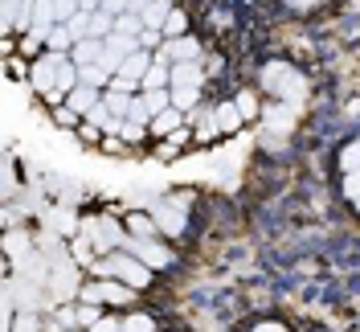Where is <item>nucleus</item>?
<instances>
[{"instance_id":"obj_1","label":"nucleus","mask_w":360,"mask_h":332,"mask_svg":"<svg viewBox=\"0 0 360 332\" xmlns=\"http://www.w3.org/2000/svg\"><path fill=\"white\" fill-rule=\"evenodd\" d=\"M262 87L274 90V94H278L287 107L307 99V78H303L299 70H291L287 62H270V66L262 70Z\"/></svg>"},{"instance_id":"obj_2","label":"nucleus","mask_w":360,"mask_h":332,"mask_svg":"<svg viewBox=\"0 0 360 332\" xmlns=\"http://www.w3.org/2000/svg\"><path fill=\"white\" fill-rule=\"evenodd\" d=\"M111 266H115V279H123L127 288H148L152 283V266L139 263L135 254H127V250H119V254H111Z\"/></svg>"},{"instance_id":"obj_3","label":"nucleus","mask_w":360,"mask_h":332,"mask_svg":"<svg viewBox=\"0 0 360 332\" xmlns=\"http://www.w3.org/2000/svg\"><path fill=\"white\" fill-rule=\"evenodd\" d=\"M131 291L135 288H127L123 279H103V283H86L78 291V300H86V304H127Z\"/></svg>"},{"instance_id":"obj_4","label":"nucleus","mask_w":360,"mask_h":332,"mask_svg":"<svg viewBox=\"0 0 360 332\" xmlns=\"http://www.w3.org/2000/svg\"><path fill=\"white\" fill-rule=\"evenodd\" d=\"M123 250H127V254H135L139 263H148V266H168V263H172V250H164L156 238H127V246H123Z\"/></svg>"},{"instance_id":"obj_5","label":"nucleus","mask_w":360,"mask_h":332,"mask_svg":"<svg viewBox=\"0 0 360 332\" xmlns=\"http://www.w3.org/2000/svg\"><path fill=\"white\" fill-rule=\"evenodd\" d=\"M160 58L164 62H201V45L193 42V37H172V42H164L160 45Z\"/></svg>"},{"instance_id":"obj_6","label":"nucleus","mask_w":360,"mask_h":332,"mask_svg":"<svg viewBox=\"0 0 360 332\" xmlns=\"http://www.w3.org/2000/svg\"><path fill=\"white\" fill-rule=\"evenodd\" d=\"M33 87L41 94H53L58 90V54H45L41 62L33 66Z\"/></svg>"},{"instance_id":"obj_7","label":"nucleus","mask_w":360,"mask_h":332,"mask_svg":"<svg viewBox=\"0 0 360 332\" xmlns=\"http://www.w3.org/2000/svg\"><path fill=\"white\" fill-rule=\"evenodd\" d=\"M123 250L127 246V234H123V226L115 218H98V242H94V250Z\"/></svg>"},{"instance_id":"obj_8","label":"nucleus","mask_w":360,"mask_h":332,"mask_svg":"<svg viewBox=\"0 0 360 332\" xmlns=\"http://www.w3.org/2000/svg\"><path fill=\"white\" fill-rule=\"evenodd\" d=\"M103 54H107V45L98 42V37H82V42L70 49V58H74L78 66H98V62H103Z\"/></svg>"},{"instance_id":"obj_9","label":"nucleus","mask_w":360,"mask_h":332,"mask_svg":"<svg viewBox=\"0 0 360 332\" xmlns=\"http://www.w3.org/2000/svg\"><path fill=\"white\" fill-rule=\"evenodd\" d=\"M143 90H172V62H164V58L156 54L152 70L143 74Z\"/></svg>"},{"instance_id":"obj_10","label":"nucleus","mask_w":360,"mask_h":332,"mask_svg":"<svg viewBox=\"0 0 360 332\" xmlns=\"http://www.w3.org/2000/svg\"><path fill=\"white\" fill-rule=\"evenodd\" d=\"M66 103H70L74 111H78V115H90V111L103 103V94H98L94 87H82V82H78V87H74V90L66 94Z\"/></svg>"},{"instance_id":"obj_11","label":"nucleus","mask_w":360,"mask_h":332,"mask_svg":"<svg viewBox=\"0 0 360 332\" xmlns=\"http://www.w3.org/2000/svg\"><path fill=\"white\" fill-rule=\"evenodd\" d=\"M152 218L164 234H184V209H176V205H156Z\"/></svg>"},{"instance_id":"obj_12","label":"nucleus","mask_w":360,"mask_h":332,"mask_svg":"<svg viewBox=\"0 0 360 332\" xmlns=\"http://www.w3.org/2000/svg\"><path fill=\"white\" fill-rule=\"evenodd\" d=\"M139 17H143V25H148V29H160V33H164V21L172 17V4H168V0H148Z\"/></svg>"},{"instance_id":"obj_13","label":"nucleus","mask_w":360,"mask_h":332,"mask_svg":"<svg viewBox=\"0 0 360 332\" xmlns=\"http://www.w3.org/2000/svg\"><path fill=\"white\" fill-rule=\"evenodd\" d=\"M152 62H156V58H152V54H148V49H135L131 58H127V62H123V70H119V74H127V78H135V82H139V87H143V74H148V70H152Z\"/></svg>"},{"instance_id":"obj_14","label":"nucleus","mask_w":360,"mask_h":332,"mask_svg":"<svg viewBox=\"0 0 360 332\" xmlns=\"http://www.w3.org/2000/svg\"><path fill=\"white\" fill-rule=\"evenodd\" d=\"M180 119H184V111H180V107L160 111L156 119H152V132H156V135H176L180 132Z\"/></svg>"},{"instance_id":"obj_15","label":"nucleus","mask_w":360,"mask_h":332,"mask_svg":"<svg viewBox=\"0 0 360 332\" xmlns=\"http://www.w3.org/2000/svg\"><path fill=\"white\" fill-rule=\"evenodd\" d=\"M262 119H266L270 132H291L295 128V111L291 107H266L262 111Z\"/></svg>"},{"instance_id":"obj_16","label":"nucleus","mask_w":360,"mask_h":332,"mask_svg":"<svg viewBox=\"0 0 360 332\" xmlns=\"http://www.w3.org/2000/svg\"><path fill=\"white\" fill-rule=\"evenodd\" d=\"M172 87H201V66L197 62H176L172 66Z\"/></svg>"},{"instance_id":"obj_17","label":"nucleus","mask_w":360,"mask_h":332,"mask_svg":"<svg viewBox=\"0 0 360 332\" xmlns=\"http://www.w3.org/2000/svg\"><path fill=\"white\" fill-rule=\"evenodd\" d=\"M45 45H49V54H70L78 42H74V33H70L66 25H53V29H49V42H45Z\"/></svg>"},{"instance_id":"obj_18","label":"nucleus","mask_w":360,"mask_h":332,"mask_svg":"<svg viewBox=\"0 0 360 332\" xmlns=\"http://www.w3.org/2000/svg\"><path fill=\"white\" fill-rule=\"evenodd\" d=\"M127 230H131V238H156V218L152 214H131L127 218Z\"/></svg>"},{"instance_id":"obj_19","label":"nucleus","mask_w":360,"mask_h":332,"mask_svg":"<svg viewBox=\"0 0 360 332\" xmlns=\"http://www.w3.org/2000/svg\"><path fill=\"white\" fill-rule=\"evenodd\" d=\"M213 115H217V128H221V132H238V128H242V111H238V103H221Z\"/></svg>"},{"instance_id":"obj_20","label":"nucleus","mask_w":360,"mask_h":332,"mask_svg":"<svg viewBox=\"0 0 360 332\" xmlns=\"http://www.w3.org/2000/svg\"><path fill=\"white\" fill-rule=\"evenodd\" d=\"M111 33H115V17H111V13H103V8H98V13H90V37L107 42Z\"/></svg>"},{"instance_id":"obj_21","label":"nucleus","mask_w":360,"mask_h":332,"mask_svg":"<svg viewBox=\"0 0 360 332\" xmlns=\"http://www.w3.org/2000/svg\"><path fill=\"white\" fill-rule=\"evenodd\" d=\"M143 17L139 13H123V17H115V33H127V37H143Z\"/></svg>"},{"instance_id":"obj_22","label":"nucleus","mask_w":360,"mask_h":332,"mask_svg":"<svg viewBox=\"0 0 360 332\" xmlns=\"http://www.w3.org/2000/svg\"><path fill=\"white\" fill-rule=\"evenodd\" d=\"M127 119H131V123H143V128H148V123L156 119V115H152V107H148V99H143V94H131V107H127Z\"/></svg>"},{"instance_id":"obj_23","label":"nucleus","mask_w":360,"mask_h":332,"mask_svg":"<svg viewBox=\"0 0 360 332\" xmlns=\"http://www.w3.org/2000/svg\"><path fill=\"white\" fill-rule=\"evenodd\" d=\"M103 103H107V111H111V115H119V119H127V107H131V94H119V90H107V94H103Z\"/></svg>"},{"instance_id":"obj_24","label":"nucleus","mask_w":360,"mask_h":332,"mask_svg":"<svg viewBox=\"0 0 360 332\" xmlns=\"http://www.w3.org/2000/svg\"><path fill=\"white\" fill-rule=\"evenodd\" d=\"M123 332H156V320L143 316V312H131V316L123 320Z\"/></svg>"},{"instance_id":"obj_25","label":"nucleus","mask_w":360,"mask_h":332,"mask_svg":"<svg viewBox=\"0 0 360 332\" xmlns=\"http://www.w3.org/2000/svg\"><path fill=\"white\" fill-rule=\"evenodd\" d=\"M172 107L193 111L197 107V87H172Z\"/></svg>"},{"instance_id":"obj_26","label":"nucleus","mask_w":360,"mask_h":332,"mask_svg":"<svg viewBox=\"0 0 360 332\" xmlns=\"http://www.w3.org/2000/svg\"><path fill=\"white\" fill-rule=\"evenodd\" d=\"M143 99H148L152 115H160V111H168V107H172V90H143Z\"/></svg>"},{"instance_id":"obj_27","label":"nucleus","mask_w":360,"mask_h":332,"mask_svg":"<svg viewBox=\"0 0 360 332\" xmlns=\"http://www.w3.org/2000/svg\"><path fill=\"white\" fill-rule=\"evenodd\" d=\"M340 168H344V173H356L360 168V140H352V144L340 152Z\"/></svg>"},{"instance_id":"obj_28","label":"nucleus","mask_w":360,"mask_h":332,"mask_svg":"<svg viewBox=\"0 0 360 332\" xmlns=\"http://www.w3.org/2000/svg\"><path fill=\"white\" fill-rule=\"evenodd\" d=\"M66 29L74 33V42H82V37H90V13L82 8L78 17H70V21H66Z\"/></svg>"},{"instance_id":"obj_29","label":"nucleus","mask_w":360,"mask_h":332,"mask_svg":"<svg viewBox=\"0 0 360 332\" xmlns=\"http://www.w3.org/2000/svg\"><path fill=\"white\" fill-rule=\"evenodd\" d=\"M172 37H184V13L172 8V17L164 21V42H172Z\"/></svg>"},{"instance_id":"obj_30","label":"nucleus","mask_w":360,"mask_h":332,"mask_svg":"<svg viewBox=\"0 0 360 332\" xmlns=\"http://www.w3.org/2000/svg\"><path fill=\"white\" fill-rule=\"evenodd\" d=\"M13 332H41V320H37V312H21V316L13 320Z\"/></svg>"},{"instance_id":"obj_31","label":"nucleus","mask_w":360,"mask_h":332,"mask_svg":"<svg viewBox=\"0 0 360 332\" xmlns=\"http://www.w3.org/2000/svg\"><path fill=\"white\" fill-rule=\"evenodd\" d=\"M107 90H119V94H135V90H143V87H139L135 78H127V74H115L111 87H107Z\"/></svg>"},{"instance_id":"obj_32","label":"nucleus","mask_w":360,"mask_h":332,"mask_svg":"<svg viewBox=\"0 0 360 332\" xmlns=\"http://www.w3.org/2000/svg\"><path fill=\"white\" fill-rule=\"evenodd\" d=\"M197 123H201V140H213V135L221 132V128H217V115H209V111L197 115Z\"/></svg>"},{"instance_id":"obj_33","label":"nucleus","mask_w":360,"mask_h":332,"mask_svg":"<svg viewBox=\"0 0 360 332\" xmlns=\"http://www.w3.org/2000/svg\"><path fill=\"white\" fill-rule=\"evenodd\" d=\"M98 320H103V316H98V304H82V308H78V324H82V328H94Z\"/></svg>"},{"instance_id":"obj_34","label":"nucleus","mask_w":360,"mask_h":332,"mask_svg":"<svg viewBox=\"0 0 360 332\" xmlns=\"http://www.w3.org/2000/svg\"><path fill=\"white\" fill-rule=\"evenodd\" d=\"M233 103H238V111H242V119H250V115H258V99H254L250 90H242V94H238Z\"/></svg>"},{"instance_id":"obj_35","label":"nucleus","mask_w":360,"mask_h":332,"mask_svg":"<svg viewBox=\"0 0 360 332\" xmlns=\"http://www.w3.org/2000/svg\"><path fill=\"white\" fill-rule=\"evenodd\" d=\"M344 197L360 201V168H356V173H344Z\"/></svg>"},{"instance_id":"obj_36","label":"nucleus","mask_w":360,"mask_h":332,"mask_svg":"<svg viewBox=\"0 0 360 332\" xmlns=\"http://www.w3.org/2000/svg\"><path fill=\"white\" fill-rule=\"evenodd\" d=\"M86 123H90V128H107V123H111V111H107V103H98V107L90 111Z\"/></svg>"},{"instance_id":"obj_37","label":"nucleus","mask_w":360,"mask_h":332,"mask_svg":"<svg viewBox=\"0 0 360 332\" xmlns=\"http://www.w3.org/2000/svg\"><path fill=\"white\" fill-rule=\"evenodd\" d=\"M58 324L62 328H74L78 324V308H58Z\"/></svg>"},{"instance_id":"obj_38","label":"nucleus","mask_w":360,"mask_h":332,"mask_svg":"<svg viewBox=\"0 0 360 332\" xmlns=\"http://www.w3.org/2000/svg\"><path fill=\"white\" fill-rule=\"evenodd\" d=\"M90 332H123V320H111V316H103V320H98V324H94Z\"/></svg>"},{"instance_id":"obj_39","label":"nucleus","mask_w":360,"mask_h":332,"mask_svg":"<svg viewBox=\"0 0 360 332\" xmlns=\"http://www.w3.org/2000/svg\"><path fill=\"white\" fill-rule=\"evenodd\" d=\"M160 37H164L160 29H143V37H139V45H143V49H152V45H164Z\"/></svg>"},{"instance_id":"obj_40","label":"nucleus","mask_w":360,"mask_h":332,"mask_svg":"<svg viewBox=\"0 0 360 332\" xmlns=\"http://www.w3.org/2000/svg\"><path fill=\"white\" fill-rule=\"evenodd\" d=\"M74 115H78L74 107H58V111H53V119H58V123H74Z\"/></svg>"},{"instance_id":"obj_41","label":"nucleus","mask_w":360,"mask_h":332,"mask_svg":"<svg viewBox=\"0 0 360 332\" xmlns=\"http://www.w3.org/2000/svg\"><path fill=\"white\" fill-rule=\"evenodd\" d=\"M123 135H127V140H139V135H143V123H131V119H127V123H123Z\"/></svg>"},{"instance_id":"obj_42","label":"nucleus","mask_w":360,"mask_h":332,"mask_svg":"<svg viewBox=\"0 0 360 332\" xmlns=\"http://www.w3.org/2000/svg\"><path fill=\"white\" fill-rule=\"evenodd\" d=\"M254 332H287L283 324H274V320H262V324H254Z\"/></svg>"},{"instance_id":"obj_43","label":"nucleus","mask_w":360,"mask_h":332,"mask_svg":"<svg viewBox=\"0 0 360 332\" xmlns=\"http://www.w3.org/2000/svg\"><path fill=\"white\" fill-rule=\"evenodd\" d=\"M287 4H291V8H299V13H307V8H315V4H319V0H287Z\"/></svg>"},{"instance_id":"obj_44","label":"nucleus","mask_w":360,"mask_h":332,"mask_svg":"<svg viewBox=\"0 0 360 332\" xmlns=\"http://www.w3.org/2000/svg\"><path fill=\"white\" fill-rule=\"evenodd\" d=\"M143 4H148V0H131V8H127V13H143Z\"/></svg>"},{"instance_id":"obj_45","label":"nucleus","mask_w":360,"mask_h":332,"mask_svg":"<svg viewBox=\"0 0 360 332\" xmlns=\"http://www.w3.org/2000/svg\"><path fill=\"white\" fill-rule=\"evenodd\" d=\"M356 209H360V201H356Z\"/></svg>"}]
</instances>
